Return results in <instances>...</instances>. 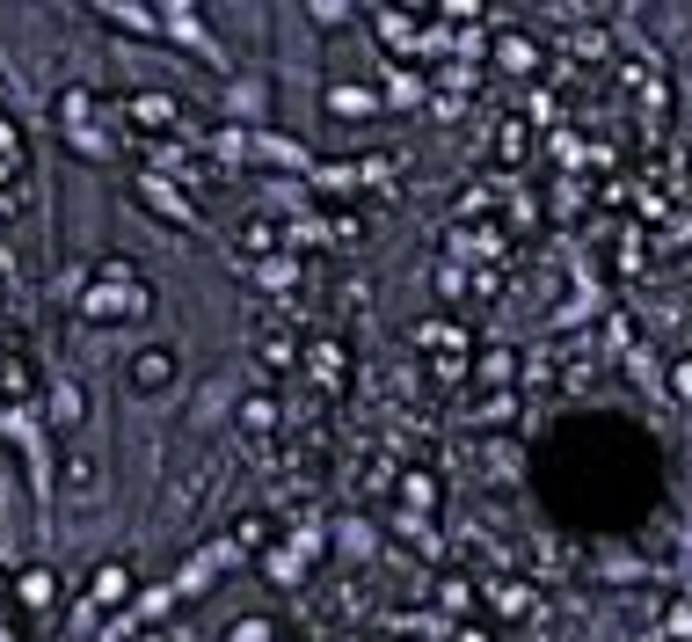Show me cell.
I'll list each match as a JSON object with an SVG mask.
<instances>
[{
	"label": "cell",
	"instance_id": "7c38bea8",
	"mask_svg": "<svg viewBox=\"0 0 692 642\" xmlns=\"http://www.w3.org/2000/svg\"><path fill=\"white\" fill-rule=\"evenodd\" d=\"M285 242V226L277 220H248L240 226V256H256V263H270V248Z\"/></svg>",
	"mask_w": 692,
	"mask_h": 642
},
{
	"label": "cell",
	"instance_id": "7402d4cb",
	"mask_svg": "<svg viewBox=\"0 0 692 642\" xmlns=\"http://www.w3.org/2000/svg\"><path fill=\"white\" fill-rule=\"evenodd\" d=\"M380 37H386V45H408L416 29H408V15H394V8H386V15H380Z\"/></svg>",
	"mask_w": 692,
	"mask_h": 642
},
{
	"label": "cell",
	"instance_id": "cb8c5ba5",
	"mask_svg": "<svg viewBox=\"0 0 692 642\" xmlns=\"http://www.w3.org/2000/svg\"><path fill=\"white\" fill-rule=\"evenodd\" d=\"M234 541H240V547H263V541H270V519H240Z\"/></svg>",
	"mask_w": 692,
	"mask_h": 642
},
{
	"label": "cell",
	"instance_id": "e0dca14e",
	"mask_svg": "<svg viewBox=\"0 0 692 642\" xmlns=\"http://www.w3.org/2000/svg\"><path fill=\"white\" fill-rule=\"evenodd\" d=\"M489 606H496V614H526V606H532V592L503 577V584H489Z\"/></svg>",
	"mask_w": 692,
	"mask_h": 642
},
{
	"label": "cell",
	"instance_id": "484cf974",
	"mask_svg": "<svg viewBox=\"0 0 692 642\" xmlns=\"http://www.w3.org/2000/svg\"><path fill=\"white\" fill-rule=\"evenodd\" d=\"M437 293L459 299V293H467V271H459V263H445V271H437Z\"/></svg>",
	"mask_w": 692,
	"mask_h": 642
},
{
	"label": "cell",
	"instance_id": "5b68a950",
	"mask_svg": "<svg viewBox=\"0 0 692 642\" xmlns=\"http://www.w3.org/2000/svg\"><path fill=\"white\" fill-rule=\"evenodd\" d=\"M132 598V569L124 563H96V577H88V606H124Z\"/></svg>",
	"mask_w": 692,
	"mask_h": 642
},
{
	"label": "cell",
	"instance_id": "8992f818",
	"mask_svg": "<svg viewBox=\"0 0 692 642\" xmlns=\"http://www.w3.org/2000/svg\"><path fill=\"white\" fill-rule=\"evenodd\" d=\"M313 380L321 387H343V372H350V350H343V336H313Z\"/></svg>",
	"mask_w": 692,
	"mask_h": 642
},
{
	"label": "cell",
	"instance_id": "30bf717a",
	"mask_svg": "<svg viewBox=\"0 0 692 642\" xmlns=\"http://www.w3.org/2000/svg\"><path fill=\"white\" fill-rule=\"evenodd\" d=\"M102 15L118 29H132V37H161V15H146V8H132V0H102Z\"/></svg>",
	"mask_w": 692,
	"mask_h": 642
},
{
	"label": "cell",
	"instance_id": "ffe728a7",
	"mask_svg": "<svg viewBox=\"0 0 692 642\" xmlns=\"http://www.w3.org/2000/svg\"><path fill=\"white\" fill-rule=\"evenodd\" d=\"M526 147H532V139H526V124H503V132H496V161H518Z\"/></svg>",
	"mask_w": 692,
	"mask_h": 642
},
{
	"label": "cell",
	"instance_id": "ac0fdd59",
	"mask_svg": "<svg viewBox=\"0 0 692 642\" xmlns=\"http://www.w3.org/2000/svg\"><path fill=\"white\" fill-rule=\"evenodd\" d=\"M256 153L285 161V169H307V147H292V139H277V132H263V139H256Z\"/></svg>",
	"mask_w": 692,
	"mask_h": 642
},
{
	"label": "cell",
	"instance_id": "83f0119b",
	"mask_svg": "<svg viewBox=\"0 0 692 642\" xmlns=\"http://www.w3.org/2000/svg\"><path fill=\"white\" fill-rule=\"evenodd\" d=\"M453 642H489V635H481V628H459V635Z\"/></svg>",
	"mask_w": 692,
	"mask_h": 642
},
{
	"label": "cell",
	"instance_id": "d4e9b609",
	"mask_svg": "<svg viewBox=\"0 0 692 642\" xmlns=\"http://www.w3.org/2000/svg\"><path fill=\"white\" fill-rule=\"evenodd\" d=\"M386 96H394V102H416V74H394V66H386Z\"/></svg>",
	"mask_w": 692,
	"mask_h": 642
},
{
	"label": "cell",
	"instance_id": "4fadbf2b",
	"mask_svg": "<svg viewBox=\"0 0 692 642\" xmlns=\"http://www.w3.org/2000/svg\"><path fill=\"white\" fill-rule=\"evenodd\" d=\"M88 417V395H81V380H59L51 387V423H81Z\"/></svg>",
	"mask_w": 692,
	"mask_h": 642
},
{
	"label": "cell",
	"instance_id": "9c48e42d",
	"mask_svg": "<svg viewBox=\"0 0 692 642\" xmlns=\"http://www.w3.org/2000/svg\"><path fill=\"white\" fill-rule=\"evenodd\" d=\"M329 110L335 118H372L380 96H372V88H350V81H329Z\"/></svg>",
	"mask_w": 692,
	"mask_h": 642
},
{
	"label": "cell",
	"instance_id": "9a60e30c",
	"mask_svg": "<svg viewBox=\"0 0 692 642\" xmlns=\"http://www.w3.org/2000/svg\"><path fill=\"white\" fill-rule=\"evenodd\" d=\"M240 423H248L256 439H270V431H277L285 417H277V402H270V395H248V402H240Z\"/></svg>",
	"mask_w": 692,
	"mask_h": 642
},
{
	"label": "cell",
	"instance_id": "52a82bcc",
	"mask_svg": "<svg viewBox=\"0 0 692 642\" xmlns=\"http://www.w3.org/2000/svg\"><path fill=\"white\" fill-rule=\"evenodd\" d=\"M256 358H263L270 372H292L299 366V336H292V329H256Z\"/></svg>",
	"mask_w": 692,
	"mask_h": 642
},
{
	"label": "cell",
	"instance_id": "ba28073f",
	"mask_svg": "<svg viewBox=\"0 0 692 642\" xmlns=\"http://www.w3.org/2000/svg\"><path fill=\"white\" fill-rule=\"evenodd\" d=\"M15 598H23L29 614H37V606H51V598H59V569H23V577H15Z\"/></svg>",
	"mask_w": 692,
	"mask_h": 642
},
{
	"label": "cell",
	"instance_id": "6da1fadb",
	"mask_svg": "<svg viewBox=\"0 0 692 642\" xmlns=\"http://www.w3.org/2000/svg\"><path fill=\"white\" fill-rule=\"evenodd\" d=\"M146 314V285H139V271L132 263H102L96 271V285H88V321H139Z\"/></svg>",
	"mask_w": 692,
	"mask_h": 642
},
{
	"label": "cell",
	"instance_id": "2e32d148",
	"mask_svg": "<svg viewBox=\"0 0 692 642\" xmlns=\"http://www.w3.org/2000/svg\"><path fill=\"white\" fill-rule=\"evenodd\" d=\"M496 66H503V74H532V45H526V37H503Z\"/></svg>",
	"mask_w": 692,
	"mask_h": 642
},
{
	"label": "cell",
	"instance_id": "277c9868",
	"mask_svg": "<svg viewBox=\"0 0 692 642\" xmlns=\"http://www.w3.org/2000/svg\"><path fill=\"white\" fill-rule=\"evenodd\" d=\"M139 198L153 205V212H168V220H175V226H197V205L183 198V190H175L168 175H139Z\"/></svg>",
	"mask_w": 692,
	"mask_h": 642
},
{
	"label": "cell",
	"instance_id": "8fae6325",
	"mask_svg": "<svg viewBox=\"0 0 692 642\" xmlns=\"http://www.w3.org/2000/svg\"><path fill=\"white\" fill-rule=\"evenodd\" d=\"M88 118H96V88H66V96H59V124L81 139V132H88Z\"/></svg>",
	"mask_w": 692,
	"mask_h": 642
},
{
	"label": "cell",
	"instance_id": "4316f807",
	"mask_svg": "<svg viewBox=\"0 0 692 642\" xmlns=\"http://www.w3.org/2000/svg\"><path fill=\"white\" fill-rule=\"evenodd\" d=\"M445 15H459V23H474V15H481V0H445Z\"/></svg>",
	"mask_w": 692,
	"mask_h": 642
},
{
	"label": "cell",
	"instance_id": "44dd1931",
	"mask_svg": "<svg viewBox=\"0 0 692 642\" xmlns=\"http://www.w3.org/2000/svg\"><path fill=\"white\" fill-rule=\"evenodd\" d=\"M66 490L73 496H96V460H66Z\"/></svg>",
	"mask_w": 692,
	"mask_h": 642
},
{
	"label": "cell",
	"instance_id": "7a4b0ae2",
	"mask_svg": "<svg viewBox=\"0 0 692 642\" xmlns=\"http://www.w3.org/2000/svg\"><path fill=\"white\" fill-rule=\"evenodd\" d=\"M124 380H132L139 395H161V387H175V350H168V344H146V350H132Z\"/></svg>",
	"mask_w": 692,
	"mask_h": 642
},
{
	"label": "cell",
	"instance_id": "3957f363",
	"mask_svg": "<svg viewBox=\"0 0 692 642\" xmlns=\"http://www.w3.org/2000/svg\"><path fill=\"white\" fill-rule=\"evenodd\" d=\"M118 110H124L132 124H139V132H161V139L175 132V118H183V110H175V96H153V88H139V96H124Z\"/></svg>",
	"mask_w": 692,
	"mask_h": 642
},
{
	"label": "cell",
	"instance_id": "d6986e66",
	"mask_svg": "<svg viewBox=\"0 0 692 642\" xmlns=\"http://www.w3.org/2000/svg\"><path fill=\"white\" fill-rule=\"evenodd\" d=\"M307 15L321 29H335V23H350V0H307Z\"/></svg>",
	"mask_w": 692,
	"mask_h": 642
},
{
	"label": "cell",
	"instance_id": "5bb4252c",
	"mask_svg": "<svg viewBox=\"0 0 692 642\" xmlns=\"http://www.w3.org/2000/svg\"><path fill=\"white\" fill-rule=\"evenodd\" d=\"M256 285H263V293H292V285H299V263H292V256H270V263H256Z\"/></svg>",
	"mask_w": 692,
	"mask_h": 642
},
{
	"label": "cell",
	"instance_id": "603a6c76",
	"mask_svg": "<svg viewBox=\"0 0 692 642\" xmlns=\"http://www.w3.org/2000/svg\"><path fill=\"white\" fill-rule=\"evenodd\" d=\"M670 395L692 409V358H678V366H670Z\"/></svg>",
	"mask_w": 692,
	"mask_h": 642
}]
</instances>
